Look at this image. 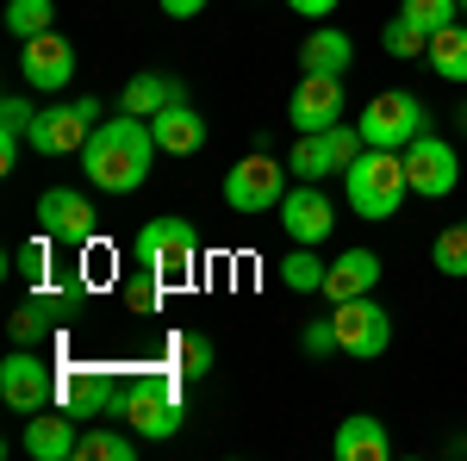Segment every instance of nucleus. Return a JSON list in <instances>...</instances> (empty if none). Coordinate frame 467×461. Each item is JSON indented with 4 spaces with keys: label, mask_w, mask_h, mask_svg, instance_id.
Segmentation results:
<instances>
[{
    "label": "nucleus",
    "mask_w": 467,
    "mask_h": 461,
    "mask_svg": "<svg viewBox=\"0 0 467 461\" xmlns=\"http://www.w3.org/2000/svg\"><path fill=\"white\" fill-rule=\"evenodd\" d=\"M100 125V100H69V107H37L32 150L37 156H75Z\"/></svg>",
    "instance_id": "obj_10"
},
{
    "label": "nucleus",
    "mask_w": 467,
    "mask_h": 461,
    "mask_svg": "<svg viewBox=\"0 0 467 461\" xmlns=\"http://www.w3.org/2000/svg\"><path fill=\"white\" fill-rule=\"evenodd\" d=\"M343 187H349V206H356L368 225H387L399 218L411 181H405V156L399 150H361L356 162L343 169Z\"/></svg>",
    "instance_id": "obj_3"
},
{
    "label": "nucleus",
    "mask_w": 467,
    "mask_h": 461,
    "mask_svg": "<svg viewBox=\"0 0 467 461\" xmlns=\"http://www.w3.org/2000/svg\"><path fill=\"white\" fill-rule=\"evenodd\" d=\"M424 63H431L442 81H467V19H455V26L431 32V50H424Z\"/></svg>",
    "instance_id": "obj_23"
},
{
    "label": "nucleus",
    "mask_w": 467,
    "mask_h": 461,
    "mask_svg": "<svg viewBox=\"0 0 467 461\" xmlns=\"http://www.w3.org/2000/svg\"><path fill=\"white\" fill-rule=\"evenodd\" d=\"M431 262H436V275H449V281H467V218H455L449 231H436Z\"/></svg>",
    "instance_id": "obj_28"
},
{
    "label": "nucleus",
    "mask_w": 467,
    "mask_h": 461,
    "mask_svg": "<svg viewBox=\"0 0 467 461\" xmlns=\"http://www.w3.org/2000/svg\"><path fill=\"white\" fill-rule=\"evenodd\" d=\"M150 131H156V150H169V156H193V150H206V119L175 100V107H162L150 119Z\"/></svg>",
    "instance_id": "obj_18"
},
{
    "label": "nucleus",
    "mask_w": 467,
    "mask_h": 461,
    "mask_svg": "<svg viewBox=\"0 0 467 461\" xmlns=\"http://www.w3.org/2000/svg\"><path fill=\"white\" fill-rule=\"evenodd\" d=\"M287 169L299 181H324V175H337V162H330V143H324V131H299V143H293V156H287Z\"/></svg>",
    "instance_id": "obj_26"
},
{
    "label": "nucleus",
    "mask_w": 467,
    "mask_h": 461,
    "mask_svg": "<svg viewBox=\"0 0 467 461\" xmlns=\"http://www.w3.org/2000/svg\"><path fill=\"white\" fill-rule=\"evenodd\" d=\"M361 138L368 150H405L411 138H424L431 131V107L411 94V88H387V94H374L368 107H361Z\"/></svg>",
    "instance_id": "obj_4"
},
{
    "label": "nucleus",
    "mask_w": 467,
    "mask_h": 461,
    "mask_svg": "<svg viewBox=\"0 0 467 461\" xmlns=\"http://www.w3.org/2000/svg\"><path fill=\"white\" fill-rule=\"evenodd\" d=\"M50 231H37L32 244H19V256H13V275H26L32 287H44L50 281V244H44Z\"/></svg>",
    "instance_id": "obj_34"
},
{
    "label": "nucleus",
    "mask_w": 467,
    "mask_h": 461,
    "mask_svg": "<svg viewBox=\"0 0 467 461\" xmlns=\"http://www.w3.org/2000/svg\"><path fill=\"white\" fill-rule=\"evenodd\" d=\"M462 138H467V107H462Z\"/></svg>",
    "instance_id": "obj_38"
},
{
    "label": "nucleus",
    "mask_w": 467,
    "mask_h": 461,
    "mask_svg": "<svg viewBox=\"0 0 467 461\" xmlns=\"http://www.w3.org/2000/svg\"><path fill=\"white\" fill-rule=\"evenodd\" d=\"M356 63V44H349V32H337V26H318V32L299 44V69L312 75H343Z\"/></svg>",
    "instance_id": "obj_21"
},
{
    "label": "nucleus",
    "mask_w": 467,
    "mask_h": 461,
    "mask_svg": "<svg viewBox=\"0 0 467 461\" xmlns=\"http://www.w3.org/2000/svg\"><path fill=\"white\" fill-rule=\"evenodd\" d=\"M380 275H387V262L374 256V249H343L330 268H324V299L330 306H343V299H361V293H374L380 287Z\"/></svg>",
    "instance_id": "obj_16"
},
{
    "label": "nucleus",
    "mask_w": 467,
    "mask_h": 461,
    "mask_svg": "<svg viewBox=\"0 0 467 461\" xmlns=\"http://www.w3.org/2000/svg\"><path fill=\"white\" fill-rule=\"evenodd\" d=\"M462 456H467V430H462Z\"/></svg>",
    "instance_id": "obj_39"
},
{
    "label": "nucleus",
    "mask_w": 467,
    "mask_h": 461,
    "mask_svg": "<svg viewBox=\"0 0 467 461\" xmlns=\"http://www.w3.org/2000/svg\"><path fill=\"white\" fill-rule=\"evenodd\" d=\"M138 430L125 436V430H81V443H75V461H131L138 456Z\"/></svg>",
    "instance_id": "obj_25"
},
{
    "label": "nucleus",
    "mask_w": 467,
    "mask_h": 461,
    "mask_svg": "<svg viewBox=\"0 0 467 461\" xmlns=\"http://www.w3.org/2000/svg\"><path fill=\"white\" fill-rule=\"evenodd\" d=\"M299 350L306 355H337V319H312L299 330Z\"/></svg>",
    "instance_id": "obj_35"
},
{
    "label": "nucleus",
    "mask_w": 467,
    "mask_h": 461,
    "mask_svg": "<svg viewBox=\"0 0 467 461\" xmlns=\"http://www.w3.org/2000/svg\"><path fill=\"white\" fill-rule=\"evenodd\" d=\"M119 399L125 387L112 381V368H57V405H69L75 418H107Z\"/></svg>",
    "instance_id": "obj_13"
},
{
    "label": "nucleus",
    "mask_w": 467,
    "mask_h": 461,
    "mask_svg": "<svg viewBox=\"0 0 467 461\" xmlns=\"http://www.w3.org/2000/svg\"><path fill=\"white\" fill-rule=\"evenodd\" d=\"M324 268H330V262H318L312 244H293L287 262H281V281H287L293 293H324Z\"/></svg>",
    "instance_id": "obj_30"
},
{
    "label": "nucleus",
    "mask_w": 467,
    "mask_h": 461,
    "mask_svg": "<svg viewBox=\"0 0 467 461\" xmlns=\"http://www.w3.org/2000/svg\"><path fill=\"white\" fill-rule=\"evenodd\" d=\"M175 100H187L175 75L144 69V75H131V81H125V94H119V112H131V119H156L162 107H175Z\"/></svg>",
    "instance_id": "obj_20"
},
{
    "label": "nucleus",
    "mask_w": 467,
    "mask_h": 461,
    "mask_svg": "<svg viewBox=\"0 0 467 461\" xmlns=\"http://www.w3.org/2000/svg\"><path fill=\"white\" fill-rule=\"evenodd\" d=\"M287 6L299 19H330V13H337V0H287Z\"/></svg>",
    "instance_id": "obj_36"
},
{
    "label": "nucleus",
    "mask_w": 467,
    "mask_h": 461,
    "mask_svg": "<svg viewBox=\"0 0 467 461\" xmlns=\"http://www.w3.org/2000/svg\"><path fill=\"white\" fill-rule=\"evenodd\" d=\"M162 293H169V281H162V275H150V268H138V281L125 287L131 319H156V312H162Z\"/></svg>",
    "instance_id": "obj_32"
},
{
    "label": "nucleus",
    "mask_w": 467,
    "mask_h": 461,
    "mask_svg": "<svg viewBox=\"0 0 467 461\" xmlns=\"http://www.w3.org/2000/svg\"><path fill=\"white\" fill-rule=\"evenodd\" d=\"M50 19H57V0H6V32L19 37V44L50 32Z\"/></svg>",
    "instance_id": "obj_31"
},
{
    "label": "nucleus",
    "mask_w": 467,
    "mask_h": 461,
    "mask_svg": "<svg viewBox=\"0 0 467 461\" xmlns=\"http://www.w3.org/2000/svg\"><path fill=\"white\" fill-rule=\"evenodd\" d=\"M169 368H181L187 381L213 374V337H200V330H181L175 343H169Z\"/></svg>",
    "instance_id": "obj_29"
},
{
    "label": "nucleus",
    "mask_w": 467,
    "mask_h": 461,
    "mask_svg": "<svg viewBox=\"0 0 467 461\" xmlns=\"http://www.w3.org/2000/svg\"><path fill=\"white\" fill-rule=\"evenodd\" d=\"M380 44H387V57H399V63H411V57H424V50H431V32H424L418 19H405V13H393V19L380 26Z\"/></svg>",
    "instance_id": "obj_27"
},
{
    "label": "nucleus",
    "mask_w": 467,
    "mask_h": 461,
    "mask_svg": "<svg viewBox=\"0 0 467 461\" xmlns=\"http://www.w3.org/2000/svg\"><path fill=\"white\" fill-rule=\"evenodd\" d=\"M57 324H63V319H57V306H50L44 293H32V299H26V306L6 319V330H13V343H26V350H44V337H50Z\"/></svg>",
    "instance_id": "obj_24"
},
{
    "label": "nucleus",
    "mask_w": 467,
    "mask_h": 461,
    "mask_svg": "<svg viewBox=\"0 0 467 461\" xmlns=\"http://www.w3.org/2000/svg\"><path fill=\"white\" fill-rule=\"evenodd\" d=\"M138 262H144L150 275H162L169 287H187L193 268H200V237H193V225H187V218H150L144 231H138Z\"/></svg>",
    "instance_id": "obj_5"
},
{
    "label": "nucleus",
    "mask_w": 467,
    "mask_h": 461,
    "mask_svg": "<svg viewBox=\"0 0 467 461\" xmlns=\"http://www.w3.org/2000/svg\"><path fill=\"white\" fill-rule=\"evenodd\" d=\"M399 13H405V19H418L424 32H442V26H455V19H462V0H399Z\"/></svg>",
    "instance_id": "obj_33"
},
{
    "label": "nucleus",
    "mask_w": 467,
    "mask_h": 461,
    "mask_svg": "<svg viewBox=\"0 0 467 461\" xmlns=\"http://www.w3.org/2000/svg\"><path fill=\"white\" fill-rule=\"evenodd\" d=\"M281 225H287L293 244H312V249L330 237L337 213H330V200L318 194V181H306V187H287V200H281Z\"/></svg>",
    "instance_id": "obj_17"
},
{
    "label": "nucleus",
    "mask_w": 467,
    "mask_h": 461,
    "mask_svg": "<svg viewBox=\"0 0 467 461\" xmlns=\"http://www.w3.org/2000/svg\"><path fill=\"white\" fill-rule=\"evenodd\" d=\"M387 456H393V436L380 418L356 412V418L337 424V461H387Z\"/></svg>",
    "instance_id": "obj_19"
},
{
    "label": "nucleus",
    "mask_w": 467,
    "mask_h": 461,
    "mask_svg": "<svg viewBox=\"0 0 467 461\" xmlns=\"http://www.w3.org/2000/svg\"><path fill=\"white\" fill-rule=\"evenodd\" d=\"M32 119H37V107L26 94H6V100H0V169H13L19 150L32 143Z\"/></svg>",
    "instance_id": "obj_22"
},
{
    "label": "nucleus",
    "mask_w": 467,
    "mask_h": 461,
    "mask_svg": "<svg viewBox=\"0 0 467 461\" xmlns=\"http://www.w3.org/2000/svg\"><path fill=\"white\" fill-rule=\"evenodd\" d=\"M462 13H467V0H462Z\"/></svg>",
    "instance_id": "obj_40"
},
{
    "label": "nucleus",
    "mask_w": 467,
    "mask_h": 461,
    "mask_svg": "<svg viewBox=\"0 0 467 461\" xmlns=\"http://www.w3.org/2000/svg\"><path fill=\"white\" fill-rule=\"evenodd\" d=\"M0 399H6L19 418H32V412H44V405H57V368H50L37 350L13 343V355L0 361Z\"/></svg>",
    "instance_id": "obj_9"
},
{
    "label": "nucleus",
    "mask_w": 467,
    "mask_h": 461,
    "mask_svg": "<svg viewBox=\"0 0 467 461\" xmlns=\"http://www.w3.org/2000/svg\"><path fill=\"white\" fill-rule=\"evenodd\" d=\"M181 368H162V374H138L125 399H119V418L125 430H138L144 443H169L181 424H187V399H181Z\"/></svg>",
    "instance_id": "obj_2"
},
{
    "label": "nucleus",
    "mask_w": 467,
    "mask_h": 461,
    "mask_svg": "<svg viewBox=\"0 0 467 461\" xmlns=\"http://www.w3.org/2000/svg\"><path fill=\"white\" fill-rule=\"evenodd\" d=\"M330 319H337V350L356 355V361H374V355H387V343H393V312L374 293L330 306Z\"/></svg>",
    "instance_id": "obj_8"
},
{
    "label": "nucleus",
    "mask_w": 467,
    "mask_h": 461,
    "mask_svg": "<svg viewBox=\"0 0 467 461\" xmlns=\"http://www.w3.org/2000/svg\"><path fill=\"white\" fill-rule=\"evenodd\" d=\"M287 119L293 131H330V125H343V75H299V88H293L287 100Z\"/></svg>",
    "instance_id": "obj_14"
},
{
    "label": "nucleus",
    "mask_w": 467,
    "mask_h": 461,
    "mask_svg": "<svg viewBox=\"0 0 467 461\" xmlns=\"http://www.w3.org/2000/svg\"><path fill=\"white\" fill-rule=\"evenodd\" d=\"M399 156H405V181H411L418 200H449V194L462 187V156H455V143L436 138V131L411 138Z\"/></svg>",
    "instance_id": "obj_7"
},
{
    "label": "nucleus",
    "mask_w": 467,
    "mask_h": 461,
    "mask_svg": "<svg viewBox=\"0 0 467 461\" xmlns=\"http://www.w3.org/2000/svg\"><path fill=\"white\" fill-rule=\"evenodd\" d=\"M200 6H206V0H162V13H169V19H193Z\"/></svg>",
    "instance_id": "obj_37"
},
{
    "label": "nucleus",
    "mask_w": 467,
    "mask_h": 461,
    "mask_svg": "<svg viewBox=\"0 0 467 461\" xmlns=\"http://www.w3.org/2000/svg\"><path fill=\"white\" fill-rule=\"evenodd\" d=\"M81 162H88V181H94L100 194H138L150 181V162H156V131H150V119H131V112L100 119L94 138L81 143Z\"/></svg>",
    "instance_id": "obj_1"
},
{
    "label": "nucleus",
    "mask_w": 467,
    "mask_h": 461,
    "mask_svg": "<svg viewBox=\"0 0 467 461\" xmlns=\"http://www.w3.org/2000/svg\"><path fill=\"white\" fill-rule=\"evenodd\" d=\"M19 75H26V88H37V94H57V88H69L75 75V44L57 26L50 32H37L19 44Z\"/></svg>",
    "instance_id": "obj_12"
},
{
    "label": "nucleus",
    "mask_w": 467,
    "mask_h": 461,
    "mask_svg": "<svg viewBox=\"0 0 467 461\" xmlns=\"http://www.w3.org/2000/svg\"><path fill=\"white\" fill-rule=\"evenodd\" d=\"M75 443H81V430H75V412L69 405H44L26 418V436H19V449L32 461H75Z\"/></svg>",
    "instance_id": "obj_15"
},
{
    "label": "nucleus",
    "mask_w": 467,
    "mask_h": 461,
    "mask_svg": "<svg viewBox=\"0 0 467 461\" xmlns=\"http://www.w3.org/2000/svg\"><path fill=\"white\" fill-rule=\"evenodd\" d=\"M281 200H287V162H275L268 150H255L244 156L231 175H224V206L231 213H281Z\"/></svg>",
    "instance_id": "obj_6"
},
{
    "label": "nucleus",
    "mask_w": 467,
    "mask_h": 461,
    "mask_svg": "<svg viewBox=\"0 0 467 461\" xmlns=\"http://www.w3.org/2000/svg\"><path fill=\"white\" fill-rule=\"evenodd\" d=\"M37 231H50L57 244L88 249L100 237V213H94L88 194H75V187H44V194H37Z\"/></svg>",
    "instance_id": "obj_11"
}]
</instances>
